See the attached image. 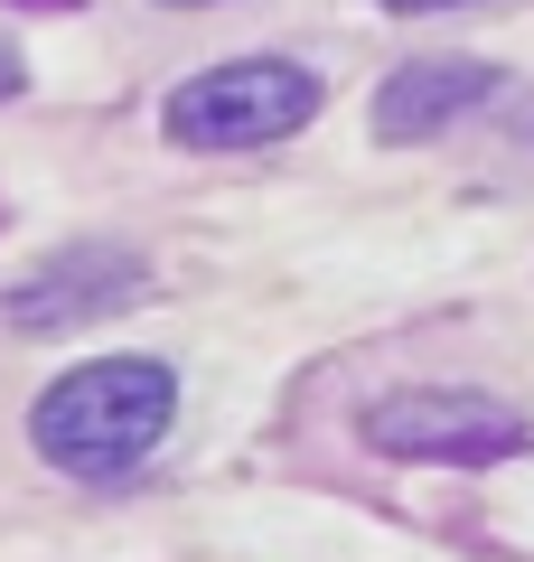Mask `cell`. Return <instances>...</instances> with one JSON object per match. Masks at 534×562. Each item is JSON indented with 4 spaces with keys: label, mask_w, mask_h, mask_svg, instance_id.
<instances>
[{
    "label": "cell",
    "mask_w": 534,
    "mask_h": 562,
    "mask_svg": "<svg viewBox=\"0 0 534 562\" xmlns=\"http://www.w3.org/2000/svg\"><path fill=\"white\" fill-rule=\"evenodd\" d=\"M178 422V375L159 357H94L66 366L38 403H29V441L66 479H132Z\"/></svg>",
    "instance_id": "1"
},
{
    "label": "cell",
    "mask_w": 534,
    "mask_h": 562,
    "mask_svg": "<svg viewBox=\"0 0 534 562\" xmlns=\"http://www.w3.org/2000/svg\"><path fill=\"white\" fill-rule=\"evenodd\" d=\"M319 94L329 85L300 57H225L207 76L169 85L159 103V132L178 150H263V140H291L300 122H319Z\"/></svg>",
    "instance_id": "2"
},
{
    "label": "cell",
    "mask_w": 534,
    "mask_h": 562,
    "mask_svg": "<svg viewBox=\"0 0 534 562\" xmlns=\"http://www.w3.org/2000/svg\"><path fill=\"white\" fill-rule=\"evenodd\" d=\"M385 460H450V469H488L525 450V422L507 403H478V394H385L366 403L356 422Z\"/></svg>",
    "instance_id": "3"
},
{
    "label": "cell",
    "mask_w": 534,
    "mask_h": 562,
    "mask_svg": "<svg viewBox=\"0 0 534 562\" xmlns=\"http://www.w3.org/2000/svg\"><path fill=\"white\" fill-rule=\"evenodd\" d=\"M507 94V66L488 57H422V66H394V76L376 85V140H432L450 132L459 113H478V103Z\"/></svg>",
    "instance_id": "4"
},
{
    "label": "cell",
    "mask_w": 534,
    "mask_h": 562,
    "mask_svg": "<svg viewBox=\"0 0 534 562\" xmlns=\"http://www.w3.org/2000/svg\"><path fill=\"white\" fill-rule=\"evenodd\" d=\"M122 301H141V262L113 254V244H76V254L38 262L10 291V328H76V319H103Z\"/></svg>",
    "instance_id": "5"
},
{
    "label": "cell",
    "mask_w": 534,
    "mask_h": 562,
    "mask_svg": "<svg viewBox=\"0 0 534 562\" xmlns=\"http://www.w3.org/2000/svg\"><path fill=\"white\" fill-rule=\"evenodd\" d=\"M385 10H403V20H422V10H469V0H385Z\"/></svg>",
    "instance_id": "6"
},
{
    "label": "cell",
    "mask_w": 534,
    "mask_h": 562,
    "mask_svg": "<svg viewBox=\"0 0 534 562\" xmlns=\"http://www.w3.org/2000/svg\"><path fill=\"white\" fill-rule=\"evenodd\" d=\"M169 10H207V0H169Z\"/></svg>",
    "instance_id": "7"
}]
</instances>
